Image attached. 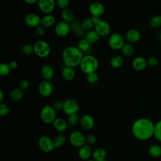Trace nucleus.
<instances>
[{
	"instance_id": "obj_34",
	"label": "nucleus",
	"mask_w": 161,
	"mask_h": 161,
	"mask_svg": "<svg viewBox=\"0 0 161 161\" xmlns=\"http://www.w3.org/2000/svg\"><path fill=\"white\" fill-rule=\"evenodd\" d=\"M55 148H59L62 147H63L65 143H66V137L62 133L58 134L55 138L53 139Z\"/></svg>"
},
{
	"instance_id": "obj_46",
	"label": "nucleus",
	"mask_w": 161,
	"mask_h": 161,
	"mask_svg": "<svg viewBox=\"0 0 161 161\" xmlns=\"http://www.w3.org/2000/svg\"><path fill=\"white\" fill-rule=\"evenodd\" d=\"M29 87H30V82L26 79L22 80L19 84V87L23 91L28 89Z\"/></svg>"
},
{
	"instance_id": "obj_13",
	"label": "nucleus",
	"mask_w": 161,
	"mask_h": 161,
	"mask_svg": "<svg viewBox=\"0 0 161 161\" xmlns=\"http://www.w3.org/2000/svg\"><path fill=\"white\" fill-rule=\"evenodd\" d=\"M54 30L57 36L64 38L67 36L71 31L70 25L64 21H59L55 25Z\"/></svg>"
},
{
	"instance_id": "obj_10",
	"label": "nucleus",
	"mask_w": 161,
	"mask_h": 161,
	"mask_svg": "<svg viewBox=\"0 0 161 161\" xmlns=\"http://www.w3.org/2000/svg\"><path fill=\"white\" fill-rule=\"evenodd\" d=\"M80 107L77 101L74 99H67L64 101L63 111L67 115H70L74 113H77Z\"/></svg>"
},
{
	"instance_id": "obj_5",
	"label": "nucleus",
	"mask_w": 161,
	"mask_h": 161,
	"mask_svg": "<svg viewBox=\"0 0 161 161\" xmlns=\"http://www.w3.org/2000/svg\"><path fill=\"white\" fill-rule=\"evenodd\" d=\"M34 53L40 58L47 57L51 52L50 44L45 40H38L33 45Z\"/></svg>"
},
{
	"instance_id": "obj_42",
	"label": "nucleus",
	"mask_w": 161,
	"mask_h": 161,
	"mask_svg": "<svg viewBox=\"0 0 161 161\" xmlns=\"http://www.w3.org/2000/svg\"><path fill=\"white\" fill-rule=\"evenodd\" d=\"M70 1L69 0H56V5L58 8L61 9H64L68 8L69 6Z\"/></svg>"
},
{
	"instance_id": "obj_53",
	"label": "nucleus",
	"mask_w": 161,
	"mask_h": 161,
	"mask_svg": "<svg viewBox=\"0 0 161 161\" xmlns=\"http://www.w3.org/2000/svg\"><path fill=\"white\" fill-rule=\"evenodd\" d=\"M101 161H106V160L104 159V160H101Z\"/></svg>"
},
{
	"instance_id": "obj_17",
	"label": "nucleus",
	"mask_w": 161,
	"mask_h": 161,
	"mask_svg": "<svg viewBox=\"0 0 161 161\" xmlns=\"http://www.w3.org/2000/svg\"><path fill=\"white\" fill-rule=\"evenodd\" d=\"M125 38L128 43L131 44L135 43L140 40L141 38V33L137 29L131 28L126 32Z\"/></svg>"
},
{
	"instance_id": "obj_40",
	"label": "nucleus",
	"mask_w": 161,
	"mask_h": 161,
	"mask_svg": "<svg viewBox=\"0 0 161 161\" xmlns=\"http://www.w3.org/2000/svg\"><path fill=\"white\" fill-rule=\"evenodd\" d=\"M86 80L87 82L90 84H96L98 80V75L96 72L91 73L89 74L86 75Z\"/></svg>"
},
{
	"instance_id": "obj_21",
	"label": "nucleus",
	"mask_w": 161,
	"mask_h": 161,
	"mask_svg": "<svg viewBox=\"0 0 161 161\" xmlns=\"http://www.w3.org/2000/svg\"><path fill=\"white\" fill-rule=\"evenodd\" d=\"M56 22V18L52 14H44L41 18V25L45 28L52 27L55 25Z\"/></svg>"
},
{
	"instance_id": "obj_11",
	"label": "nucleus",
	"mask_w": 161,
	"mask_h": 161,
	"mask_svg": "<svg viewBox=\"0 0 161 161\" xmlns=\"http://www.w3.org/2000/svg\"><path fill=\"white\" fill-rule=\"evenodd\" d=\"M38 91L41 96L48 97L53 93V86L50 80H43L40 82L38 87Z\"/></svg>"
},
{
	"instance_id": "obj_38",
	"label": "nucleus",
	"mask_w": 161,
	"mask_h": 161,
	"mask_svg": "<svg viewBox=\"0 0 161 161\" xmlns=\"http://www.w3.org/2000/svg\"><path fill=\"white\" fill-rule=\"evenodd\" d=\"M21 52L23 55H30L32 53H34V48L33 45L26 43L23 45L21 47Z\"/></svg>"
},
{
	"instance_id": "obj_39",
	"label": "nucleus",
	"mask_w": 161,
	"mask_h": 161,
	"mask_svg": "<svg viewBox=\"0 0 161 161\" xmlns=\"http://www.w3.org/2000/svg\"><path fill=\"white\" fill-rule=\"evenodd\" d=\"M79 121V117L77 114V113H74L68 116L67 118V123L70 126H75L77 125V123Z\"/></svg>"
},
{
	"instance_id": "obj_44",
	"label": "nucleus",
	"mask_w": 161,
	"mask_h": 161,
	"mask_svg": "<svg viewBox=\"0 0 161 161\" xmlns=\"http://www.w3.org/2000/svg\"><path fill=\"white\" fill-rule=\"evenodd\" d=\"M64 104V101H62V100H56L53 103L52 106L55 108V109L57 110H63Z\"/></svg>"
},
{
	"instance_id": "obj_27",
	"label": "nucleus",
	"mask_w": 161,
	"mask_h": 161,
	"mask_svg": "<svg viewBox=\"0 0 161 161\" xmlns=\"http://www.w3.org/2000/svg\"><path fill=\"white\" fill-rule=\"evenodd\" d=\"M100 35L94 30V29H92L87 32H86L85 35V38L92 45L94 43H97L99 40L100 39Z\"/></svg>"
},
{
	"instance_id": "obj_50",
	"label": "nucleus",
	"mask_w": 161,
	"mask_h": 161,
	"mask_svg": "<svg viewBox=\"0 0 161 161\" xmlns=\"http://www.w3.org/2000/svg\"><path fill=\"white\" fill-rule=\"evenodd\" d=\"M91 19H92L93 23L95 25L97 23H98L101 19V18L99 16H91Z\"/></svg>"
},
{
	"instance_id": "obj_22",
	"label": "nucleus",
	"mask_w": 161,
	"mask_h": 161,
	"mask_svg": "<svg viewBox=\"0 0 161 161\" xmlns=\"http://www.w3.org/2000/svg\"><path fill=\"white\" fill-rule=\"evenodd\" d=\"M71 31L78 36H83L86 35V31H84L81 27L80 22L77 18H75L74 21L70 24Z\"/></svg>"
},
{
	"instance_id": "obj_4",
	"label": "nucleus",
	"mask_w": 161,
	"mask_h": 161,
	"mask_svg": "<svg viewBox=\"0 0 161 161\" xmlns=\"http://www.w3.org/2000/svg\"><path fill=\"white\" fill-rule=\"evenodd\" d=\"M40 116L44 123H53L57 118L56 110L52 106L45 105L41 109Z\"/></svg>"
},
{
	"instance_id": "obj_3",
	"label": "nucleus",
	"mask_w": 161,
	"mask_h": 161,
	"mask_svg": "<svg viewBox=\"0 0 161 161\" xmlns=\"http://www.w3.org/2000/svg\"><path fill=\"white\" fill-rule=\"evenodd\" d=\"M80 70L86 75L96 72L99 67V62L97 58L92 55H84L80 64Z\"/></svg>"
},
{
	"instance_id": "obj_49",
	"label": "nucleus",
	"mask_w": 161,
	"mask_h": 161,
	"mask_svg": "<svg viewBox=\"0 0 161 161\" xmlns=\"http://www.w3.org/2000/svg\"><path fill=\"white\" fill-rule=\"evenodd\" d=\"M24 2L29 5H33L36 3H38V0H23Z\"/></svg>"
},
{
	"instance_id": "obj_8",
	"label": "nucleus",
	"mask_w": 161,
	"mask_h": 161,
	"mask_svg": "<svg viewBox=\"0 0 161 161\" xmlns=\"http://www.w3.org/2000/svg\"><path fill=\"white\" fill-rule=\"evenodd\" d=\"M69 142L70 144L76 148H80L86 144V136L79 131H73L69 135Z\"/></svg>"
},
{
	"instance_id": "obj_33",
	"label": "nucleus",
	"mask_w": 161,
	"mask_h": 161,
	"mask_svg": "<svg viewBox=\"0 0 161 161\" xmlns=\"http://www.w3.org/2000/svg\"><path fill=\"white\" fill-rule=\"evenodd\" d=\"M80 25L84 31L86 32H87L94 27V24L93 23L91 18H87L84 19L81 22H80Z\"/></svg>"
},
{
	"instance_id": "obj_26",
	"label": "nucleus",
	"mask_w": 161,
	"mask_h": 161,
	"mask_svg": "<svg viewBox=\"0 0 161 161\" xmlns=\"http://www.w3.org/2000/svg\"><path fill=\"white\" fill-rule=\"evenodd\" d=\"M107 151L103 148H97L92 152V158L96 161H101L106 159Z\"/></svg>"
},
{
	"instance_id": "obj_24",
	"label": "nucleus",
	"mask_w": 161,
	"mask_h": 161,
	"mask_svg": "<svg viewBox=\"0 0 161 161\" xmlns=\"http://www.w3.org/2000/svg\"><path fill=\"white\" fill-rule=\"evenodd\" d=\"M52 124L53 128L60 133L65 131L68 127L67 121L62 118H57Z\"/></svg>"
},
{
	"instance_id": "obj_51",
	"label": "nucleus",
	"mask_w": 161,
	"mask_h": 161,
	"mask_svg": "<svg viewBox=\"0 0 161 161\" xmlns=\"http://www.w3.org/2000/svg\"><path fill=\"white\" fill-rule=\"evenodd\" d=\"M3 99H4V94H3V91L1 90L0 91V102H1V103L3 102Z\"/></svg>"
},
{
	"instance_id": "obj_32",
	"label": "nucleus",
	"mask_w": 161,
	"mask_h": 161,
	"mask_svg": "<svg viewBox=\"0 0 161 161\" xmlns=\"http://www.w3.org/2000/svg\"><path fill=\"white\" fill-rule=\"evenodd\" d=\"M122 53L126 57H131L135 53V48L130 43H125L121 48Z\"/></svg>"
},
{
	"instance_id": "obj_25",
	"label": "nucleus",
	"mask_w": 161,
	"mask_h": 161,
	"mask_svg": "<svg viewBox=\"0 0 161 161\" xmlns=\"http://www.w3.org/2000/svg\"><path fill=\"white\" fill-rule=\"evenodd\" d=\"M61 18L62 21L70 24L75 19L74 12L70 8H66L62 11Z\"/></svg>"
},
{
	"instance_id": "obj_9",
	"label": "nucleus",
	"mask_w": 161,
	"mask_h": 161,
	"mask_svg": "<svg viewBox=\"0 0 161 161\" xmlns=\"http://www.w3.org/2000/svg\"><path fill=\"white\" fill-rule=\"evenodd\" d=\"M39 10L46 14H52L56 6L55 0H38L37 3Z\"/></svg>"
},
{
	"instance_id": "obj_15",
	"label": "nucleus",
	"mask_w": 161,
	"mask_h": 161,
	"mask_svg": "<svg viewBox=\"0 0 161 161\" xmlns=\"http://www.w3.org/2000/svg\"><path fill=\"white\" fill-rule=\"evenodd\" d=\"M41 18L37 14L30 13L25 16L24 21L28 26L36 28L41 25Z\"/></svg>"
},
{
	"instance_id": "obj_30",
	"label": "nucleus",
	"mask_w": 161,
	"mask_h": 161,
	"mask_svg": "<svg viewBox=\"0 0 161 161\" xmlns=\"http://www.w3.org/2000/svg\"><path fill=\"white\" fill-rule=\"evenodd\" d=\"M77 47L83 53H88L91 50V44L85 38H81L77 43Z\"/></svg>"
},
{
	"instance_id": "obj_45",
	"label": "nucleus",
	"mask_w": 161,
	"mask_h": 161,
	"mask_svg": "<svg viewBox=\"0 0 161 161\" xmlns=\"http://www.w3.org/2000/svg\"><path fill=\"white\" fill-rule=\"evenodd\" d=\"M159 62V60L157 57H150L147 59V64L150 67H155L157 65H158Z\"/></svg>"
},
{
	"instance_id": "obj_16",
	"label": "nucleus",
	"mask_w": 161,
	"mask_h": 161,
	"mask_svg": "<svg viewBox=\"0 0 161 161\" xmlns=\"http://www.w3.org/2000/svg\"><path fill=\"white\" fill-rule=\"evenodd\" d=\"M148 65L147 60L143 57H136L131 63L133 69L137 71H142L145 70Z\"/></svg>"
},
{
	"instance_id": "obj_52",
	"label": "nucleus",
	"mask_w": 161,
	"mask_h": 161,
	"mask_svg": "<svg viewBox=\"0 0 161 161\" xmlns=\"http://www.w3.org/2000/svg\"><path fill=\"white\" fill-rule=\"evenodd\" d=\"M86 161H96V160H94L93 158L92 159H89V160H86Z\"/></svg>"
},
{
	"instance_id": "obj_35",
	"label": "nucleus",
	"mask_w": 161,
	"mask_h": 161,
	"mask_svg": "<svg viewBox=\"0 0 161 161\" xmlns=\"http://www.w3.org/2000/svg\"><path fill=\"white\" fill-rule=\"evenodd\" d=\"M149 25L154 29L159 28L161 26V15L157 14L153 16L149 20Z\"/></svg>"
},
{
	"instance_id": "obj_7",
	"label": "nucleus",
	"mask_w": 161,
	"mask_h": 161,
	"mask_svg": "<svg viewBox=\"0 0 161 161\" xmlns=\"http://www.w3.org/2000/svg\"><path fill=\"white\" fill-rule=\"evenodd\" d=\"M38 145L40 149L45 153L51 152L55 148L53 140L47 135H42L38 138Z\"/></svg>"
},
{
	"instance_id": "obj_19",
	"label": "nucleus",
	"mask_w": 161,
	"mask_h": 161,
	"mask_svg": "<svg viewBox=\"0 0 161 161\" xmlns=\"http://www.w3.org/2000/svg\"><path fill=\"white\" fill-rule=\"evenodd\" d=\"M81 126L86 130L92 129L94 126V119L93 117L90 114L83 115L80 120Z\"/></svg>"
},
{
	"instance_id": "obj_47",
	"label": "nucleus",
	"mask_w": 161,
	"mask_h": 161,
	"mask_svg": "<svg viewBox=\"0 0 161 161\" xmlns=\"http://www.w3.org/2000/svg\"><path fill=\"white\" fill-rule=\"evenodd\" d=\"M45 29L46 28L45 27H43L42 25H40L36 28H35V33L38 36H43L45 34V31H46Z\"/></svg>"
},
{
	"instance_id": "obj_20",
	"label": "nucleus",
	"mask_w": 161,
	"mask_h": 161,
	"mask_svg": "<svg viewBox=\"0 0 161 161\" xmlns=\"http://www.w3.org/2000/svg\"><path fill=\"white\" fill-rule=\"evenodd\" d=\"M54 69L53 67L49 64H45L41 68V74L44 80H50L54 76Z\"/></svg>"
},
{
	"instance_id": "obj_6",
	"label": "nucleus",
	"mask_w": 161,
	"mask_h": 161,
	"mask_svg": "<svg viewBox=\"0 0 161 161\" xmlns=\"http://www.w3.org/2000/svg\"><path fill=\"white\" fill-rule=\"evenodd\" d=\"M109 47L114 50H121L123 46L125 43L124 38L118 33H113L108 38Z\"/></svg>"
},
{
	"instance_id": "obj_36",
	"label": "nucleus",
	"mask_w": 161,
	"mask_h": 161,
	"mask_svg": "<svg viewBox=\"0 0 161 161\" xmlns=\"http://www.w3.org/2000/svg\"><path fill=\"white\" fill-rule=\"evenodd\" d=\"M11 69L10 68L9 64L3 62L0 64V75L1 76H6L11 72Z\"/></svg>"
},
{
	"instance_id": "obj_48",
	"label": "nucleus",
	"mask_w": 161,
	"mask_h": 161,
	"mask_svg": "<svg viewBox=\"0 0 161 161\" xmlns=\"http://www.w3.org/2000/svg\"><path fill=\"white\" fill-rule=\"evenodd\" d=\"M9 65L10 67V68L11 69V70H14L16 69L18 67V62L15 60H11L9 62Z\"/></svg>"
},
{
	"instance_id": "obj_12",
	"label": "nucleus",
	"mask_w": 161,
	"mask_h": 161,
	"mask_svg": "<svg viewBox=\"0 0 161 161\" xmlns=\"http://www.w3.org/2000/svg\"><path fill=\"white\" fill-rule=\"evenodd\" d=\"M94 29L100 35V36H106L109 35L111 30L109 23L102 19L94 25Z\"/></svg>"
},
{
	"instance_id": "obj_1",
	"label": "nucleus",
	"mask_w": 161,
	"mask_h": 161,
	"mask_svg": "<svg viewBox=\"0 0 161 161\" xmlns=\"http://www.w3.org/2000/svg\"><path fill=\"white\" fill-rule=\"evenodd\" d=\"M155 124L149 119L140 118L136 119L131 126L133 136L140 140H147L154 135Z\"/></svg>"
},
{
	"instance_id": "obj_31",
	"label": "nucleus",
	"mask_w": 161,
	"mask_h": 161,
	"mask_svg": "<svg viewBox=\"0 0 161 161\" xmlns=\"http://www.w3.org/2000/svg\"><path fill=\"white\" fill-rule=\"evenodd\" d=\"M148 153L152 157H160L161 156V147L157 144L151 145L148 148Z\"/></svg>"
},
{
	"instance_id": "obj_14",
	"label": "nucleus",
	"mask_w": 161,
	"mask_h": 161,
	"mask_svg": "<svg viewBox=\"0 0 161 161\" xmlns=\"http://www.w3.org/2000/svg\"><path fill=\"white\" fill-rule=\"evenodd\" d=\"M88 11L91 16H99L101 17L105 11L104 5L98 1L91 3L88 8Z\"/></svg>"
},
{
	"instance_id": "obj_2",
	"label": "nucleus",
	"mask_w": 161,
	"mask_h": 161,
	"mask_svg": "<svg viewBox=\"0 0 161 161\" xmlns=\"http://www.w3.org/2000/svg\"><path fill=\"white\" fill-rule=\"evenodd\" d=\"M83 57V52L75 46L65 47L62 53V60L65 66L72 68L79 66Z\"/></svg>"
},
{
	"instance_id": "obj_18",
	"label": "nucleus",
	"mask_w": 161,
	"mask_h": 161,
	"mask_svg": "<svg viewBox=\"0 0 161 161\" xmlns=\"http://www.w3.org/2000/svg\"><path fill=\"white\" fill-rule=\"evenodd\" d=\"M92 155V150L90 145L87 144L84 145L83 146L79 148L78 155L80 158L83 160H87L90 159V157Z\"/></svg>"
},
{
	"instance_id": "obj_43",
	"label": "nucleus",
	"mask_w": 161,
	"mask_h": 161,
	"mask_svg": "<svg viewBox=\"0 0 161 161\" xmlns=\"http://www.w3.org/2000/svg\"><path fill=\"white\" fill-rule=\"evenodd\" d=\"M97 142L96 136L93 134H89L86 136V143L88 145H92Z\"/></svg>"
},
{
	"instance_id": "obj_29",
	"label": "nucleus",
	"mask_w": 161,
	"mask_h": 161,
	"mask_svg": "<svg viewBox=\"0 0 161 161\" xmlns=\"http://www.w3.org/2000/svg\"><path fill=\"white\" fill-rule=\"evenodd\" d=\"M24 96L23 90L19 87H16L13 89L9 92V97L11 100L14 101H20Z\"/></svg>"
},
{
	"instance_id": "obj_37",
	"label": "nucleus",
	"mask_w": 161,
	"mask_h": 161,
	"mask_svg": "<svg viewBox=\"0 0 161 161\" xmlns=\"http://www.w3.org/2000/svg\"><path fill=\"white\" fill-rule=\"evenodd\" d=\"M153 136L158 141L161 142V119L155 124Z\"/></svg>"
},
{
	"instance_id": "obj_28",
	"label": "nucleus",
	"mask_w": 161,
	"mask_h": 161,
	"mask_svg": "<svg viewBox=\"0 0 161 161\" xmlns=\"http://www.w3.org/2000/svg\"><path fill=\"white\" fill-rule=\"evenodd\" d=\"M123 64L124 60L123 57L120 55H114L109 60V64L111 67L115 69L121 68L123 66Z\"/></svg>"
},
{
	"instance_id": "obj_41",
	"label": "nucleus",
	"mask_w": 161,
	"mask_h": 161,
	"mask_svg": "<svg viewBox=\"0 0 161 161\" xmlns=\"http://www.w3.org/2000/svg\"><path fill=\"white\" fill-rule=\"evenodd\" d=\"M10 112V108L5 103H1L0 104V116H5Z\"/></svg>"
},
{
	"instance_id": "obj_23",
	"label": "nucleus",
	"mask_w": 161,
	"mask_h": 161,
	"mask_svg": "<svg viewBox=\"0 0 161 161\" xmlns=\"http://www.w3.org/2000/svg\"><path fill=\"white\" fill-rule=\"evenodd\" d=\"M62 76L63 79L67 81H71L75 77V71L74 68L67 66H64L62 69Z\"/></svg>"
}]
</instances>
